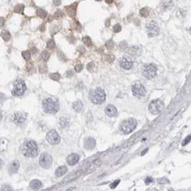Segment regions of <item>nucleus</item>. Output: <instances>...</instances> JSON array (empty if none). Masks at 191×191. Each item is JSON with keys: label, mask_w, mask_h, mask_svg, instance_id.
Listing matches in <instances>:
<instances>
[{"label": "nucleus", "mask_w": 191, "mask_h": 191, "mask_svg": "<svg viewBox=\"0 0 191 191\" xmlns=\"http://www.w3.org/2000/svg\"><path fill=\"white\" fill-rule=\"evenodd\" d=\"M22 152L26 157H35L37 155L38 148L37 143L33 140H28L23 144Z\"/></svg>", "instance_id": "obj_1"}, {"label": "nucleus", "mask_w": 191, "mask_h": 191, "mask_svg": "<svg viewBox=\"0 0 191 191\" xmlns=\"http://www.w3.org/2000/svg\"><path fill=\"white\" fill-rule=\"evenodd\" d=\"M43 110L48 114H55L59 111V103L52 98H48L43 101Z\"/></svg>", "instance_id": "obj_2"}, {"label": "nucleus", "mask_w": 191, "mask_h": 191, "mask_svg": "<svg viewBox=\"0 0 191 191\" xmlns=\"http://www.w3.org/2000/svg\"><path fill=\"white\" fill-rule=\"evenodd\" d=\"M106 97V93L101 88L91 90L89 94L90 100L94 104H101L105 101Z\"/></svg>", "instance_id": "obj_3"}, {"label": "nucleus", "mask_w": 191, "mask_h": 191, "mask_svg": "<svg viewBox=\"0 0 191 191\" xmlns=\"http://www.w3.org/2000/svg\"><path fill=\"white\" fill-rule=\"evenodd\" d=\"M137 125V122L135 119H129L122 122L120 126L121 131L125 135L129 134L136 129Z\"/></svg>", "instance_id": "obj_4"}, {"label": "nucleus", "mask_w": 191, "mask_h": 191, "mask_svg": "<svg viewBox=\"0 0 191 191\" xmlns=\"http://www.w3.org/2000/svg\"><path fill=\"white\" fill-rule=\"evenodd\" d=\"M26 90H27V86H26L25 83L22 80H18L14 84V88L12 91V94L15 96H22Z\"/></svg>", "instance_id": "obj_5"}, {"label": "nucleus", "mask_w": 191, "mask_h": 191, "mask_svg": "<svg viewBox=\"0 0 191 191\" xmlns=\"http://www.w3.org/2000/svg\"><path fill=\"white\" fill-rule=\"evenodd\" d=\"M163 108H164V103L162 101L160 100V99L152 101L149 105V111H150V113L154 115L158 114L159 113H160Z\"/></svg>", "instance_id": "obj_6"}, {"label": "nucleus", "mask_w": 191, "mask_h": 191, "mask_svg": "<svg viewBox=\"0 0 191 191\" xmlns=\"http://www.w3.org/2000/svg\"><path fill=\"white\" fill-rule=\"evenodd\" d=\"M142 74L145 78L152 79L157 74V68L153 64H148V65H144L142 70Z\"/></svg>", "instance_id": "obj_7"}, {"label": "nucleus", "mask_w": 191, "mask_h": 191, "mask_svg": "<svg viewBox=\"0 0 191 191\" xmlns=\"http://www.w3.org/2000/svg\"><path fill=\"white\" fill-rule=\"evenodd\" d=\"M39 163L43 168L49 169L52 164V156L48 153H43L39 159Z\"/></svg>", "instance_id": "obj_8"}, {"label": "nucleus", "mask_w": 191, "mask_h": 191, "mask_svg": "<svg viewBox=\"0 0 191 191\" xmlns=\"http://www.w3.org/2000/svg\"><path fill=\"white\" fill-rule=\"evenodd\" d=\"M46 139L50 144H58L60 141V137L58 135V132L54 129L49 131L46 135Z\"/></svg>", "instance_id": "obj_9"}, {"label": "nucleus", "mask_w": 191, "mask_h": 191, "mask_svg": "<svg viewBox=\"0 0 191 191\" xmlns=\"http://www.w3.org/2000/svg\"><path fill=\"white\" fill-rule=\"evenodd\" d=\"M147 30V33L150 37H154L160 34V28L158 25L154 22H148L146 25Z\"/></svg>", "instance_id": "obj_10"}, {"label": "nucleus", "mask_w": 191, "mask_h": 191, "mask_svg": "<svg viewBox=\"0 0 191 191\" xmlns=\"http://www.w3.org/2000/svg\"><path fill=\"white\" fill-rule=\"evenodd\" d=\"M132 94L134 96H137V97H142L144 96L146 94V89L144 86L140 83H136L132 86Z\"/></svg>", "instance_id": "obj_11"}, {"label": "nucleus", "mask_w": 191, "mask_h": 191, "mask_svg": "<svg viewBox=\"0 0 191 191\" xmlns=\"http://www.w3.org/2000/svg\"><path fill=\"white\" fill-rule=\"evenodd\" d=\"M13 122L16 124H22L25 122L27 119V114L23 112H17L13 115Z\"/></svg>", "instance_id": "obj_12"}, {"label": "nucleus", "mask_w": 191, "mask_h": 191, "mask_svg": "<svg viewBox=\"0 0 191 191\" xmlns=\"http://www.w3.org/2000/svg\"><path fill=\"white\" fill-rule=\"evenodd\" d=\"M20 164L18 160H14V161L11 162L8 165L9 173H11V174L17 173V171L20 169Z\"/></svg>", "instance_id": "obj_13"}, {"label": "nucleus", "mask_w": 191, "mask_h": 191, "mask_svg": "<svg viewBox=\"0 0 191 191\" xmlns=\"http://www.w3.org/2000/svg\"><path fill=\"white\" fill-rule=\"evenodd\" d=\"M80 160V157L76 153H71L67 157V162L69 165H74L78 162Z\"/></svg>", "instance_id": "obj_14"}, {"label": "nucleus", "mask_w": 191, "mask_h": 191, "mask_svg": "<svg viewBox=\"0 0 191 191\" xmlns=\"http://www.w3.org/2000/svg\"><path fill=\"white\" fill-rule=\"evenodd\" d=\"M119 65L121 68H122L124 70H129L133 65V63L132 60L126 58H123L119 61Z\"/></svg>", "instance_id": "obj_15"}, {"label": "nucleus", "mask_w": 191, "mask_h": 191, "mask_svg": "<svg viewBox=\"0 0 191 191\" xmlns=\"http://www.w3.org/2000/svg\"><path fill=\"white\" fill-rule=\"evenodd\" d=\"M105 113L109 117H114L117 115V109L115 107L114 105H109L106 106V110H105Z\"/></svg>", "instance_id": "obj_16"}, {"label": "nucleus", "mask_w": 191, "mask_h": 191, "mask_svg": "<svg viewBox=\"0 0 191 191\" xmlns=\"http://www.w3.org/2000/svg\"><path fill=\"white\" fill-rule=\"evenodd\" d=\"M96 147V140L92 137H88L84 142V147L88 150H91Z\"/></svg>", "instance_id": "obj_17"}, {"label": "nucleus", "mask_w": 191, "mask_h": 191, "mask_svg": "<svg viewBox=\"0 0 191 191\" xmlns=\"http://www.w3.org/2000/svg\"><path fill=\"white\" fill-rule=\"evenodd\" d=\"M42 186H43L42 182L40 181V180H37V179H35V180H33L30 183V186L31 187V188L35 190H39V189L42 187Z\"/></svg>", "instance_id": "obj_18"}, {"label": "nucleus", "mask_w": 191, "mask_h": 191, "mask_svg": "<svg viewBox=\"0 0 191 191\" xmlns=\"http://www.w3.org/2000/svg\"><path fill=\"white\" fill-rule=\"evenodd\" d=\"M68 172V168L65 166H60V167H58L55 170V175L57 177H62L63 176L65 173Z\"/></svg>", "instance_id": "obj_19"}, {"label": "nucleus", "mask_w": 191, "mask_h": 191, "mask_svg": "<svg viewBox=\"0 0 191 191\" xmlns=\"http://www.w3.org/2000/svg\"><path fill=\"white\" fill-rule=\"evenodd\" d=\"M73 109L75 111L79 113V112H81L83 111V109H84V104H83V103L81 101H75V103H73Z\"/></svg>", "instance_id": "obj_20"}, {"label": "nucleus", "mask_w": 191, "mask_h": 191, "mask_svg": "<svg viewBox=\"0 0 191 191\" xmlns=\"http://www.w3.org/2000/svg\"><path fill=\"white\" fill-rule=\"evenodd\" d=\"M50 58V53L48 52V51L47 50H44L43 52H42L41 55H40V59L42 60L44 62H46V61L48 60Z\"/></svg>", "instance_id": "obj_21"}, {"label": "nucleus", "mask_w": 191, "mask_h": 191, "mask_svg": "<svg viewBox=\"0 0 191 191\" xmlns=\"http://www.w3.org/2000/svg\"><path fill=\"white\" fill-rule=\"evenodd\" d=\"M1 37H2L5 41H8V40H10V38H11V35H10V33H9L8 31H7V30H3V31L1 32Z\"/></svg>", "instance_id": "obj_22"}, {"label": "nucleus", "mask_w": 191, "mask_h": 191, "mask_svg": "<svg viewBox=\"0 0 191 191\" xmlns=\"http://www.w3.org/2000/svg\"><path fill=\"white\" fill-rule=\"evenodd\" d=\"M83 41H84V44H85L86 46H88V47H91V46H92V41H91V38H90L88 36H85V37H84V38H83Z\"/></svg>", "instance_id": "obj_23"}, {"label": "nucleus", "mask_w": 191, "mask_h": 191, "mask_svg": "<svg viewBox=\"0 0 191 191\" xmlns=\"http://www.w3.org/2000/svg\"><path fill=\"white\" fill-rule=\"evenodd\" d=\"M50 78L55 81H59L60 80V75L58 73H54L50 74Z\"/></svg>", "instance_id": "obj_24"}, {"label": "nucleus", "mask_w": 191, "mask_h": 191, "mask_svg": "<svg viewBox=\"0 0 191 191\" xmlns=\"http://www.w3.org/2000/svg\"><path fill=\"white\" fill-rule=\"evenodd\" d=\"M37 13V15L41 17V18H45V17H46V16H47V12H46L45 10H42V9H38Z\"/></svg>", "instance_id": "obj_25"}, {"label": "nucleus", "mask_w": 191, "mask_h": 191, "mask_svg": "<svg viewBox=\"0 0 191 191\" xmlns=\"http://www.w3.org/2000/svg\"><path fill=\"white\" fill-rule=\"evenodd\" d=\"M24 5L23 4H18L14 7V12L17 13H22L24 10Z\"/></svg>", "instance_id": "obj_26"}, {"label": "nucleus", "mask_w": 191, "mask_h": 191, "mask_svg": "<svg viewBox=\"0 0 191 191\" xmlns=\"http://www.w3.org/2000/svg\"><path fill=\"white\" fill-rule=\"evenodd\" d=\"M22 57L24 58V59L27 61L29 60L30 59V57H31V54H30V52H29V51H24V52H22Z\"/></svg>", "instance_id": "obj_27"}, {"label": "nucleus", "mask_w": 191, "mask_h": 191, "mask_svg": "<svg viewBox=\"0 0 191 191\" xmlns=\"http://www.w3.org/2000/svg\"><path fill=\"white\" fill-rule=\"evenodd\" d=\"M1 191H13L12 188L8 185H4L1 188Z\"/></svg>", "instance_id": "obj_28"}, {"label": "nucleus", "mask_w": 191, "mask_h": 191, "mask_svg": "<svg viewBox=\"0 0 191 191\" xmlns=\"http://www.w3.org/2000/svg\"><path fill=\"white\" fill-rule=\"evenodd\" d=\"M60 125L61 126H62V127H67V126H68V120H67L66 119H60Z\"/></svg>", "instance_id": "obj_29"}, {"label": "nucleus", "mask_w": 191, "mask_h": 191, "mask_svg": "<svg viewBox=\"0 0 191 191\" xmlns=\"http://www.w3.org/2000/svg\"><path fill=\"white\" fill-rule=\"evenodd\" d=\"M140 14L142 16H143V17H147V16H148V14H149L148 10H147V8L142 9V10H140Z\"/></svg>", "instance_id": "obj_30"}, {"label": "nucleus", "mask_w": 191, "mask_h": 191, "mask_svg": "<svg viewBox=\"0 0 191 191\" xmlns=\"http://www.w3.org/2000/svg\"><path fill=\"white\" fill-rule=\"evenodd\" d=\"M55 46V43L54 42L53 40H50L47 43V47L50 49H52V48H54Z\"/></svg>", "instance_id": "obj_31"}, {"label": "nucleus", "mask_w": 191, "mask_h": 191, "mask_svg": "<svg viewBox=\"0 0 191 191\" xmlns=\"http://www.w3.org/2000/svg\"><path fill=\"white\" fill-rule=\"evenodd\" d=\"M157 182H158V183H160V184H167V183H170L168 179L164 178V177H163V178H159L158 180H157Z\"/></svg>", "instance_id": "obj_32"}, {"label": "nucleus", "mask_w": 191, "mask_h": 191, "mask_svg": "<svg viewBox=\"0 0 191 191\" xmlns=\"http://www.w3.org/2000/svg\"><path fill=\"white\" fill-rule=\"evenodd\" d=\"M190 141H191V135H188V137H186V138L184 139V141L183 142V143H182V145L183 146L186 145V144H188Z\"/></svg>", "instance_id": "obj_33"}, {"label": "nucleus", "mask_w": 191, "mask_h": 191, "mask_svg": "<svg viewBox=\"0 0 191 191\" xmlns=\"http://www.w3.org/2000/svg\"><path fill=\"white\" fill-rule=\"evenodd\" d=\"M119 183H120V180H115L114 182H113V183L111 184L110 186V188L111 189H114L115 188H116V186H118V185L119 184Z\"/></svg>", "instance_id": "obj_34"}, {"label": "nucleus", "mask_w": 191, "mask_h": 191, "mask_svg": "<svg viewBox=\"0 0 191 191\" xmlns=\"http://www.w3.org/2000/svg\"><path fill=\"white\" fill-rule=\"evenodd\" d=\"M83 68H84V65H83L82 64H77L75 66V71L78 73L81 72V71H82Z\"/></svg>", "instance_id": "obj_35"}, {"label": "nucleus", "mask_w": 191, "mask_h": 191, "mask_svg": "<svg viewBox=\"0 0 191 191\" xmlns=\"http://www.w3.org/2000/svg\"><path fill=\"white\" fill-rule=\"evenodd\" d=\"M121 30H122V27H121V25L119 24H116V25L114 27V31L115 33H119V32L121 31Z\"/></svg>", "instance_id": "obj_36"}, {"label": "nucleus", "mask_w": 191, "mask_h": 191, "mask_svg": "<svg viewBox=\"0 0 191 191\" xmlns=\"http://www.w3.org/2000/svg\"><path fill=\"white\" fill-rule=\"evenodd\" d=\"M63 16V12L60 11V10H58V11H57L55 14V17L56 19L61 18Z\"/></svg>", "instance_id": "obj_37"}, {"label": "nucleus", "mask_w": 191, "mask_h": 191, "mask_svg": "<svg viewBox=\"0 0 191 191\" xmlns=\"http://www.w3.org/2000/svg\"><path fill=\"white\" fill-rule=\"evenodd\" d=\"M152 181H153V178L152 177H146L145 180H144L146 185H149L150 183H151Z\"/></svg>", "instance_id": "obj_38"}, {"label": "nucleus", "mask_w": 191, "mask_h": 191, "mask_svg": "<svg viewBox=\"0 0 191 191\" xmlns=\"http://www.w3.org/2000/svg\"><path fill=\"white\" fill-rule=\"evenodd\" d=\"M147 150H148V148H147V149H146V150H144V151H143V152H142V153H141V155H143V154H145V153H146V152H147Z\"/></svg>", "instance_id": "obj_39"}, {"label": "nucleus", "mask_w": 191, "mask_h": 191, "mask_svg": "<svg viewBox=\"0 0 191 191\" xmlns=\"http://www.w3.org/2000/svg\"><path fill=\"white\" fill-rule=\"evenodd\" d=\"M53 3H54V4H57V5H58V4H60V3H61V1H53Z\"/></svg>", "instance_id": "obj_40"}, {"label": "nucleus", "mask_w": 191, "mask_h": 191, "mask_svg": "<svg viewBox=\"0 0 191 191\" xmlns=\"http://www.w3.org/2000/svg\"><path fill=\"white\" fill-rule=\"evenodd\" d=\"M190 33H191V27H190Z\"/></svg>", "instance_id": "obj_41"}]
</instances>
